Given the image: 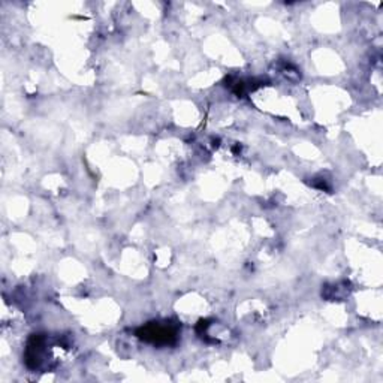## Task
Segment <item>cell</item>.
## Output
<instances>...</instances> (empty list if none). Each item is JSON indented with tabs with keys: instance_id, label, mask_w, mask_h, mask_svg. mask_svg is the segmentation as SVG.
<instances>
[{
	"instance_id": "obj_1",
	"label": "cell",
	"mask_w": 383,
	"mask_h": 383,
	"mask_svg": "<svg viewBox=\"0 0 383 383\" xmlns=\"http://www.w3.org/2000/svg\"><path fill=\"white\" fill-rule=\"evenodd\" d=\"M136 337L156 346H169L177 342L178 330L174 325H162L159 322H152L145 325V327L139 328L136 331Z\"/></svg>"
},
{
	"instance_id": "obj_2",
	"label": "cell",
	"mask_w": 383,
	"mask_h": 383,
	"mask_svg": "<svg viewBox=\"0 0 383 383\" xmlns=\"http://www.w3.org/2000/svg\"><path fill=\"white\" fill-rule=\"evenodd\" d=\"M45 339L42 337L41 334H34L30 337L29 343H27V349H26V365L29 368H37L41 363V353H42V347H44Z\"/></svg>"
}]
</instances>
